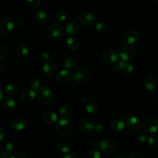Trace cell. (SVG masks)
<instances>
[{
	"label": "cell",
	"mask_w": 158,
	"mask_h": 158,
	"mask_svg": "<svg viewBox=\"0 0 158 158\" xmlns=\"http://www.w3.org/2000/svg\"><path fill=\"white\" fill-rule=\"evenodd\" d=\"M56 130L59 135L62 136H68L73 131L72 123L67 118H62L59 120L56 125Z\"/></svg>",
	"instance_id": "obj_1"
},
{
	"label": "cell",
	"mask_w": 158,
	"mask_h": 158,
	"mask_svg": "<svg viewBox=\"0 0 158 158\" xmlns=\"http://www.w3.org/2000/svg\"><path fill=\"white\" fill-rule=\"evenodd\" d=\"M91 75L89 69L84 65L79 66L74 69L72 76L73 79L77 83H85L87 81Z\"/></svg>",
	"instance_id": "obj_2"
},
{
	"label": "cell",
	"mask_w": 158,
	"mask_h": 158,
	"mask_svg": "<svg viewBox=\"0 0 158 158\" xmlns=\"http://www.w3.org/2000/svg\"><path fill=\"white\" fill-rule=\"evenodd\" d=\"M37 98L41 102L44 104H49L53 99V93L52 90L46 86L41 87L37 91Z\"/></svg>",
	"instance_id": "obj_3"
},
{
	"label": "cell",
	"mask_w": 158,
	"mask_h": 158,
	"mask_svg": "<svg viewBox=\"0 0 158 158\" xmlns=\"http://www.w3.org/2000/svg\"><path fill=\"white\" fill-rule=\"evenodd\" d=\"M63 35L62 27L57 23L51 25L47 30V36L52 41H57L61 38Z\"/></svg>",
	"instance_id": "obj_4"
},
{
	"label": "cell",
	"mask_w": 158,
	"mask_h": 158,
	"mask_svg": "<svg viewBox=\"0 0 158 158\" xmlns=\"http://www.w3.org/2000/svg\"><path fill=\"white\" fill-rule=\"evenodd\" d=\"M122 60L129 62L135 59L137 55V49L131 46H126L121 48L119 53Z\"/></svg>",
	"instance_id": "obj_5"
},
{
	"label": "cell",
	"mask_w": 158,
	"mask_h": 158,
	"mask_svg": "<svg viewBox=\"0 0 158 158\" xmlns=\"http://www.w3.org/2000/svg\"><path fill=\"white\" fill-rule=\"evenodd\" d=\"M143 127L148 133H154L158 131V120L154 117H147L143 123Z\"/></svg>",
	"instance_id": "obj_6"
},
{
	"label": "cell",
	"mask_w": 158,
	"mask_h": 158,
	"mask_svg": "<svg viewBox=\"0 0 158 158\" xmlns=\"http://www.w3.org/2000/svg\"><path fill=\"white\" fill-rule=\"evenodd\" d=\"M141 120L135 116H131L127 118L125 123L127 128L131 132H137L140 130L141 128Z\"/></svg>",
	"instance_id": "obj_7"
},
{
	"label": "cell",
	"mask_w": 158,
	"mask_h": 158,
	"mask_svg": "<svg viewBox=\"0 0 158 158\" xmlns=\"http://www.w3.org/2000/svg\"><path fill=\"white\" fill-rule=\"evenodd\" d=\"M116 145L117 144L115 140L111 138H107L100 141L99 148H100L103 153L109 154L114 151Z\"/></svg>",
	"instance_id": "obj_8"
},
{
	"label": "cell",
	"mask_w": 158,
	"mask_h": 158,
	"mask_svg": "<svg viewBox=\"0 0 158 158\" xmlns=\"http://www.w3.org/2000/svg\"><path fill=\"white\" fill-rule=\"evenodd\" d=\"M14 28V22L10 18H4L0 21V34L6 35L10 33Z\"/></svg>",
	"instance_id": "obj_9"
},
{
	"label": "cell",
	"mask_w": 158,
	"mask_h": 158,
	"mask_svg": "<svg viewBox=\"0 0 158 158\" xmlns=\"http://www.w3.org/2000/svg\"><path fill=\"white\" fill-rule=\"evenodd\" d=\"M101 59L106 64H111L117 61L118 54L114 50H107L104 51L101 55Z\"/></svg>",
	"instance_id": "obj_10"
},
{
	"label": "cell",
	"mask_w": 158,
	"mask_h": 158,
	"mask_svg": "<svg viewBox=\"0 0 158 158\" xmlns=\"http://www.w3.org/2000/svg\"><path fill=\"white\" fill-rule=\"evenodd\" d=\"M78 19L81 24L85 25H89L94 22L95 16L91 12L84 11L79 14Z\"/></svg>",
	"instance_id": "obj_11"
},
{
	"label": "cell",
	"mask_w": 158,
	"mask_h": 158,
	"mask_svg": "<svg viewBox=\"0 0 158 158\" xmlns=\"http://www.w3.org/2000/svg\"><path fill=\"white\" fill-rule=\"evenodd\" d=\"M78 128L82 132L89 133L94 130V125L90 119L83 118L78 122Z\"/></svg>",
	"instance_id": "obj_12"
},
{
	"label": "cell",
	"mask_w": 158,
	"mask_h": 158,
	"mask_svg": "<svg viewBox=\"0 0 158 158\" xmlns=\"http://www.w3.org/2000/svg\"><path fill=\"white\" fill-rule=\"evenodd\" d=\"M139 38L138 33L134 30H128L124 33L122 36V41L124 43L133 44L136 43Z\"/></svg>",
	"instance_id": "obj_13"
},
{
	"label": "cell",
	"mask_w": 158,
	"mask_h": 158,
	"mask_svg": "<svg viewBox=\"0 0 158 158\" xmlns=\"http://www.w3.org/2000/svg\"><path fill=\"white\" fill-rule=\"evenodd\" d=\"M144 86L145 88L149 91H154L157 86V80L156 77L152 75H148L144 78Z\"/></svg>",
	"instance_id": "obj_14"
},
{
	"label": "cell",
	"mask_w": 158,
	"mask_h": 158,
	"mask_svg": "<svg viewBox=\"0 0 158 158\" xmlns=\"http://www.w3.org/2000/svg\"><path fill=\"white\" fill-rule=\"evenodd\" d=\"M78 29H79L78 23L75 21H72L66 24L64 30L67 35L69 37H71L78 32Z\"/></svg>",
	"instance_id": "obj_15"
},
{
	"label": "cell",
	"mask_w": 158,
	"mask_h": 158,
	"mask_svg": "<svg viewBox=\"0 0 158 158\" xmlns=\"http://www.w3.org/2000/svg\"><path fill=\"white\" fill-rule=\"evenodd\" d=\"M1 106L6 111L11 112L15 108V102L12 98L7 96L2 99Z\"/></svg>",
	"instance_id": "obj_16"
},
{
	"label": "cell",
	"mask_w": 158,
	"mask_h": 158,
	"mask_svg": "<svg viewBox=\"0 0 158 158\" xmlns=\"http://www.w3.org/2000/svg\"><path fill=\"white\" fill-rule=\"evenodd\" d=\"M43 71L48 75L54 76L59 72L58 67L52 62H46L43 65Z\"/></svg>",
	"instance_id": "obj_17"
},
{
	"label": "cell",
	"mask_w": 158,
	"mask_h": 158,
	"mask_svg": "<svg viewBox=\"0 0 158 158\" xmlns=\"http://www.w3.org/2000/svg\"><path fill=\"white\" fill-rule=\"evenodd\" d=\"M36 96L35 91L31 88H27L23 90L21 94V99L25 102L32 101Z\"/></svg>",
	"instance_id": "obj_18"
},
{
	"label": "cell",
	"mask_w": 158,
	"mask_h": 158,
	"mask_svg": "<svg viewBox=\"0 0 158 158\" xmlns=\"http://www.w3.org/2000/svg\"><path fill=\"white\" fill-rule=\"evenodd\" d=\"M72 77L71 72L68 70H62L56 75V80L59 83H65L68 81Z\"/></svg>",
	"instance_id": "obj_19"
},
{
	"label": "cell",
	"mask_w": 158,
	"mask_h": 158,
	"mask_svg": "<svg viewBox=\"0 0 158 158\" xmlns=\"http://www.w3.org/2000/svg\"><path fill=\"white\" fill-rule=\"evenodd\" d=\"M34 18L35 21L40 24V25H44L46 23L48 20V16L47 14L43 10H38L35 13Z\"/></svg>",
	"instance_id": "obj_20"
},
{
	"label": "cell",
	"mask_w": 158,
	"mask_h": 158,
	"mask_svg": "<svg viewBox=\"0 0 158 158\" xmlns=\"http://www.w3.org/2000/svg\"><path fill=\"white\" fill-rule=\"evenodd\" d=\"M27 122L22 117H18L15 118L11 123V126L13 129L16 130H22L24 129L26 127Z\"/></svg>",
	"instance_id": "obj_21"
},
{
	"label": "cell",
	"mask_w": 158,
	"mask_h": 158,
	"mask_svg": "<svg viewBox=\"0 0 158 158\" xmlns=\"http://www.w3.org/2000/svg\"><path fill=\"white\" fill-rule=\"evenodd\" d=\"M86 110L90 114H94L98 110V106L97 103L93 99H88L85 103Z\"/></svg>",
	"instance_id": "obj_22"
},
{
	"label": "cell",
	"mask_w": 158,
	"mask_h": 158,
	"mask_svg": "<svg viewBox=\"0 0 158 158\" xmlns=\"http://www.w3.org/2000/svg\"><path fill=\"white\" fill-rule=\"evenodd\" d=\"M43 120L48 124H53L57 120V116L56 114L52 111H46L43 115Z\"/></svg>",
	"instance_id": "obj_23"
},
{
	"label": "cell",
	"mask_w": 158,
	"mask_h": 158,
	"mask_svg": "<svg viewBox=\"0 0 158 158\" xmlns=\"http://www.w3.org/2000/svg\"><path fill=\"white\" fill-rule=\"evenodd\" d=\"M110 126L112 130L115 131H120L125 128V123L123 121L120 119H115L111 122Z\"/></svg>",
	"instance_id": "obj_24"
},
{
	"label": "cell",
	"mask_w": 158,
	"mask_h": 158,
	"mask_svg": "<svg viewBox=\"0 0 158 158\" xmlns=\"http://www.w3.org/2000/svg\"><path fill=\"white\" fill-rule=\"evenodd\" d=\"M14 150V145L11 142H8L4 146V149L2 152V156L9 158V156L12 154Z\"/></svg>",
	"instance_id": "obj_25"
},
{
	"label": "cell",
	"mask_w": 158,
	"mask_h": 158,
	"mask_svg": "<svg viewBox=\"0 0 158 158\" xmlns=\"http://www.w3.org/2000/svg\"><path fill=\"white\" fill-rule=\"evenodd\" d=\"M66 44L67 47L73 51H75L78 48V43L76 38L71 36L69 37L66 40Z\"/></svg>",
	"instance_id": "obj_26"
},
{
	"label": "cell",
	"mask_w": 158,
	"mask_h": 158,
	"mask_svg": "<svg viewBox=\"0 0 158 158\" xmlns=\"http://www.w3.org/2000/svg\"><path fill=\"white\" fill-rule=\"evenodd\" d=\"M76 64H77L76 61L72 57H67L64 62V66L65 69L68 70L73 69L75 67Z\"/></svg>",
	"instance_id": "obj_27"
},
{
	"label": "cell",
	"mask_w": 158,
	"mask_h": 158,
	"mask_svg": "<svg viewBox=\"0 0 158 158\" xmlns=\"http://www.w3.org/2000/svg\"><path fill=\"white\" fill-rule=\"evenodd\" d=\"M58 148L61 152L64 153H69L72 149L70 144L66 141H60L59 143Z\"/></svg>",
	"instance_id": "obj_28"
},
{
	"label": "cell",
	"mask_w": 158,
	"mask_h": 158,
	"mask_svg": "<svg viewBox=\"0 0 158 158\" xmlns=\"http://www.w3.org/2000/svg\"><path fill=\"white\" fill-rule=\"evenodd\" d=\"M17 51L22 57H26L28 54V49L23 43H19L17 46Z\"/></svg>",
	"instance_id": "obj_29"
},
{
	"label": "cell",
	"mask_w": 158,
	"mask_h": 158,
	"mask_svg": "<svg viewBox=\"0 0 158 158\" xmlns=\"http://www.w3.org/2000/svg\"><path fill=\"white\" fill-rule=\"evenodd\" d=\"M148 139V143L149 146L154 149H158V136L155 135H152Z\"/></svg>",
	"instance_id": "obj_30"
},
{
	"label": "cell",
	"mask_w": 158,
	"mask_h": 158,
	"mask_svg": "<svg viewBox=\"0 0 158 158\" xmlns=\"http://www.w3.org/2000/svg\"><path fill=\"white\" fill-rule=\"evenodd\" d=\"M96 30L99 33H105L108 31L107 25L102 22H97L95 24Z\"/></svg>",
	"instance_id": "obj_31"
},
{
	"label": "cell",
	"mask_w": 158,
	"mask_h": 158,
	"mask_svg": "<svg viewBox=\"0 0 158 158\" xmlns=\"http://www.w3.org/2000/svg\"><path fill=\"white\" fill-rule=\"evenodd\" d=\"M40 83H41L40 78L38 77H35L32 79V80L30 82V88L33 89L34 91H38V89L40 88Z\"/></svg>",
	"instance_id": "obj_32"
},
{
	"label": "cell",
	"mask_w": 158,
	"mask_h": 158,
	"mask_svg": "<svg viewBox=\"0 0 158 158\" xmlns=\"http://www.w3.org/2000/svg\"><path fill=\"white\" fill-rule=\"evenodd\" d=\"M17 86L16 85L14 84H10L6 86V87L5 88V93L7 94H10V95H12L15 94L17 92Z\"/></svg>",
	"instance_id": "obj_33"
},
{
	"label": "cell",
	"mask_w": 158,
	"mask_h": 158,
	"mask_svg": "<svg viewBox=\"0 0 158 158\" xmlns=\"http://www.w3.org/2000/svg\"><path fill=\"white\" fill-rule=\"evenodd\" d=\"M67 17L66 12L64 10H60L57 11L56 14V20L58 22H63Z\"/></svg>",
	"instance_id": "obj_34"
},
{
	"label": "cell",
	"mask_w": 158,
	"mask_h": 158,
	"mask_svg": "<svg viewBox=\"0 0 158 158\" xmlns=\"http://www.w3.org/2000/svg\"><path fill=\"white\" fill-rule=\"evenodd\" d=\"M70 112V108L66 105H64L61 106L59 110V114L62 117H65L67 116L69 114Z\"/></svg>",
	"instance_id": "obj_35"
},
{
	"label": "cell",
	"mask_w": 158,
	"mask_h": 158,
	"mask_svg": "<svg viewBox=\"0 0 158 158\" xmlns=\"http://www.w3.org/2000/svg\"><path fill=\"white\" fill-rule=\"evenodd\" d=\"M101 157V152L98 149H93L91 150L88 155L87 158H100Z\"/></svg>",
	"instance_id": "obj_36"
},
{
	"label": "cell",
	"mask_w": 158,
	"mask_h": 158,
	"mask_svg": "<svg viewBox=\"0 0 158 158\" xmlns=\"http://www.w3.org/2000/svg\"><path fill=\"white\" fill-rule=\"evenodd\" d=\"M123 71L127 73V74H130L132 73L134 70V67L133 65L129 62H126L124 67L123 68Z\"/></svg>",
	"instance_id": "obj_37"
},
{
	"label": "cell",
	"mask_w": 158,
	"mask_h": 158,
	"mask_svg": "<svg viewBox=\"0 0 158 158\" xmlns=\"http://www.w3.org/2000/svg\"><path fill=\"white\" fill-rule=\"evenodd\" d=\"M28 5L32 9L38 8L41 4V0H27Z\"/></svg>",
	"instance_id": "obj_38"
},
{
	"label": "cell",
	"mask_w": 158,
	"mask_h": 158,
	"mask_svg": "<svg viewBox=\"0 0 158 158\" xmlns=\"http://www.w3.org/2000/svg\"><path fill=\"white\" fill-rule=\"evenodd\" d=\"M147 139H148V135L146 133H139L137 136V141L140 144H143L145 143Z\"/></svg>",
	"instance_id": "obj_39"
},
{
	"label": "cell",
	"mask_w": 158,
	"mask_h": 158,
	"mask_svg": "<svg viewBox=\"0 0 158 158\" xmlns=\"http://www.w3.org/2000/svg\"><path fill=\"white\" fill-rule=\"evenodd\" d=\"M41 59L45 63L49 62L50 60V55L47 51H43L41 53Z\"/></svg>",
	"instance_id": "obj_40"
},
{
	"label": "cell",
	"mask_w": 158,
	"mask_h": 158,
	"mask_svg": "<svg viewBox=\"0 0 158 158\" xmlns=\"http://www.w3.org/2000/svg\"><path fill=\"white\" fill-rule=\"evenodd\" d=\"M94 130L96 133H99V134H101V133H102L104 132V131H105V128H104V127L102 125H101V124H98V125H94Z\"/></svg>",
	"instance_id": "obj_41"
},
{
	"label": "cell",
	"mask_w": 158,
	"mask_h": 158,
	"mask_svg": "<svg viewBox=\"0 0 158 158\" xmlns=\"http://www.w3.org/2000/svg\"><path fill=\"white\" fill-rule=\"evenodd\" d=\"M6 49L4 44L0 43V60H2L6 56Z\"/></svg>",
	"instance_id": "obj_42"
},
{
	"label": "cell",
	"mask_w": 158,
	"mask_h": 158,
	"mask_svg": "<svg viewBox=\"0 0 158 158\" xmlns=\"http://www.w3.org/2000/svg\"><path fill=\"white\" fill-rule=\"evenodd\" d=\"M9 158H26V156L20 152H15L12 154Z\"/></svg>",
	"instance_id": "obj_43"
},
{
	"label": "cell",
	"mask_w": 158,
	"mask_h": 158,
	"mask_svg": "<svg viewBox=\"0 0 158 158\" xmlns=\"http://www.w3.org/2000/svg\"><path fill=\"white\" fill-rule=\"evenodd\" d=\"M128 158H144V157L141 153L136 152L131 154Z\"/></svg>",
	"instance_id": "obj_44"
},
{
	"label": "cell",
	"mask_w": 158,
	"mask_h": 158,
	"mask_svg": "<svg viewBox=\"0 0 158 158\" xmlns=\"http://www.w3.org/2000/svg\"><path fill=\"white\" fill-rule=\"evenodd\" d=\"M6 135V131L4 128L0 126V141H1Z\"/></svg>",
	"instance_id": "obj_45"
},
{
	"label": "cell",
	"mask_w": 158,
	"mask_h": 158,
	"mask_svg": "<svg viewBox=\"0 0 158 158\" xmlns=\"http://www.w3.org/2000/svg\"><path fill=\"white\" fill-rule=\"evenodd\" d=\"M125 63H126L125 61H124V60H118V62H117V65L118 66V67L120 68V69H122V70L124 66H125Z\"/></svg>",
	"instance_id": "obj_46"
},
{
	"label": "cell",
	"mask_w": 158,
	"mask_h": 158,
	"mask_svg": "<svg viewBox=\"0 0 158 158\" xmlns=\"http://www.w3.org/2000/svg\"><path fill=\"white\" fill-rule=\"evenodd\" d=\"M99 144H100V141H93L91 142V144L93 147H94V148L97 149L98 148H99Z\"/></svg>",
	"instance_id": "obj_47"
},
{
	"label": "cell",
	"mask_w": 158,
	"mask_h": 158,
	"mask_svg": "<svg viewBox=\"0 0 158 158\" xmlns=\"http://www.w3.org/2000/svg\"><path fill=\"white\" fill-rule=\"evenodd\" d=\"M63 158H77V157L75 154H73L68 153Z\"/></svg>",
	"instance_id": "obj_48"
},
{
	"label": "cell",
	"mask_w": 158,
	"mask_h": 158,
	"mask_svg": "<svg viewBox=\"0 0 158 158\" xmlns=\"http://www.w3.org/2000/svg\"><path fill=\"white\" fill-rule=\"evenodd\" d=\"M80 100H81L83 102H85H85H86L88 99H87V98H86V97H85V96H81V97L80 98Z\"/></svg>",
	"instance_id": "obj_49"
},
{
	"label": "cell",
	"mask_w": 158,
	"mask_h": 158,
	"mask_svg": "<svg viewBox=\"0 0 158 158\" xmlns=\"http://www.w3.org/2000/svg\"><path fill=\"white\" fill-rule=\"evenodd\" d=\"M2 98H3V91L0 87V101L2 99Z\"/></svg>",
	"instance_id": "obj_50"
},
{
	"label": "cell",
	"mask_w": 158,
	"mask_h": 158,
	"mask_svg": "<svg viewBox=\"0 0 158 158\" xmlns=\"http://www.w3.org/2000/svg\"><path fill=\"white\" fill-rule=\"evenodd\" d=\"M114 158H126V157L124 156H123V155H117Z\"/></svg>",
	"instance_id": "obj_51"
},
{
	"label": "cell",
	"mask_w": 158,
	"mask_h": 158,
	"mask_svg": "<svg viewBox=\"0 0 158 158\" xmlns=\"http://www.w3.org/2000/svg\"><path fill=\"white\" fill-rule=\"evenodd\" d=\"M154 1L155 3H156V4H157V5H158V0H154Z\"/></svg>",
	"instance_id": "obj_52"
},
{
	"label": "cell",
	"mask_w": 158,
	"mask_h": 158,
	"mask_svg": "<svg viewBox=\"0 0 158 158\" xmlns=\"http://www.w3.org/2000/svg\"><path fill=\"white\" fill-rule=\"evenodd\" d=\"M2 157V152L0 151V158Z\"/></svg>",
	"instance_id": "obj_53"
},
{
	"label": "cell",
	"mask_w": 158,
	"mask_h": 158,
	"mask_svg": "<svg viewBox=\"0 0 158 158\" xmlns=\"http://www.w3.org/2000/svg\"><path fill=\"white\" fill-rule=\"evenodd\" d=\"M1 70H2V66L0 65V71H1Z\"/></svg>",
	"instance_id": "obj_54"
},
{
	"label": "cell",
	"mask_w": 158,
	"mask_h": 158,
	"mask_svg": "<svg viewBox=\"0 0 158 158\" xmlns=\"http://www.w3.org/2000/svg\"><path fill=\"white\" fill-rule=\"evenodd\" d=\"M156 80H157V83H158V77H157V79H156Z\"/></svg>",
	"instance_id": "obj_55"
},
{
	"label": "cell",
	"mask_w": 158,
	"mask_h": 158,
	"mask_svg": "<svg viewBox=\"0 0 158 158\" xmlns=\"http://www.w3.org/2000/svg\"><path fill=\"white\" fill-rule=\"evenodd\" d=\"M157 99H158V91H157Z\"/></svg>",
	"instance_id": "obj_56"
},
{
	"label": "cell",
	"mask_w": 158,
	"mask_h": 158,
	"mask_svg": "<svg viewBox=\"0 0 158 158\" xmlns=\"http://www.w3.org/2000/svg\"><path fill=\"white\" fill-rule=\"evenodd\" d=\"M1 158H7V157H2V156Z\"/></svg>",
	"instance_id": "obj_57"
}]
</instances>
